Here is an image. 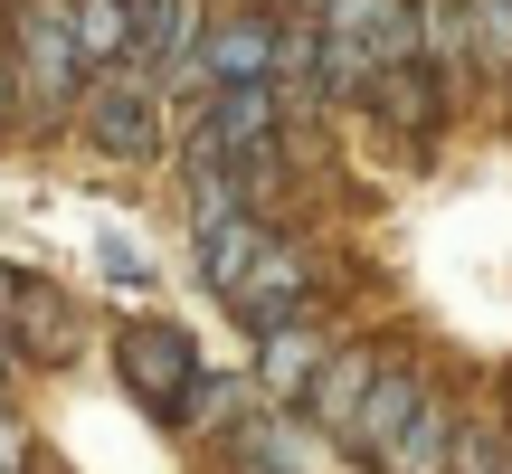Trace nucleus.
I'll return each mask as SVG.
<instances>
[{"mask_svg":"<svg viewBox=\"0 0 512 474\" xmlns=\"http://www.w3.org/2000/svg\"><path fill=\"white\" fill-rule=\"evenodd\" d=\"M323 29H332V76H342V86L399 76L408 57H418V10H408V0H332Z\"/></svg>","mask_w":512,"mask_h":474,"instance_id":"1","label":"nucleus"},{"mask_svg":"<svg viewBox=\"0 0 512 474\" xmlns=\"http://www.w3.org/2000/svg\"><path fill=\"white\" fill-rule=\"evenodd\" d=\"M266 133H275L266 86H219V105H209L200 133H190V171L219 181V171H238V162H266Z\"/></svg>","mask_w":512,"mask_h":474,"instance_id":"2","label":"nucleus"},{"mask_svg":"<svg viewBox=\"0 0 512 474\" xmlns=\"http://www.w3.org/2000/svg\"><path fill=\"white\" fill-rule=\"evenodd\" d=\"M114 361H124V389H143L152 408H171L181 389H200V351H190L181 323H124Z\"/></svg>","mask_w":512,"mask_h":474,"instance_id":"3","label":"nucleus"},{"mask_svg":"<svg viewBox=\"0 0 512 474\" xmlns=\"http://www.w3.org/2000/svg\"><path fill=\"white\" fill-rule=\"evenodd\" d=\"M228 304H238V323H256V332H285L294 313H304V256H294V247H266V256H256V275L228 294Z\"/></svg>","mask_w":512,"mask_h":474,"instance_id":"4","label":"nucleus"},{"mask_svg":"<svg viewBox=\"0 0 512 474\" xmlns=\"http://www.w3.org/2000/svg\"><path fill=\"white\" fill-rule=\"evenodd\" d=\"M370 389H380V351H332V361L313 370V418H323L332 437L351 446V427H361Z\"/></svg>","mask_w":512,"mask_h":474,"instance_id":"5","label":"nucleus"},{"mask_svg":"<svg viewBox=\"0 0 512 474\" xmlns=\"http://www.w3.org/2000/svg\"><path fill=\"white\" fill-rule=\"evenodd\" d=\"M418 418H427V389L380 370V389H370V408H361V427H351V446H361L370 465H389V456H399V437H408Z\"/></svg>","mask_w":512,"mask_h":474,"instance_id":"6","label":"nucleus"},{"mask_svg":"<svg viewBox=\"0 0 512 474\" xmlns=\"http://www.w3.org/2000/svg\"><path fill=\"white\" fill-rule=\"evenodd\" d=\"M266 57H275V29L266 19H219V29L200 38V67L219 76V86H266Z\"/></svg>","mask_w":512,"mask_h":474,"instance_id":"7","label":"nucleus"},{"mask_svg":"<svg viewBox=\"0 0 512 474\" xmlns=\"http://www.w3.org/2000/svg\"><path fill=\"white\" fill-rule=\"evenodd\" d=\"M19 38H29V76H38V95H67V86H76V57H86V48H76V19L48 0V10H19Z\"/></svg>","mask_w":512,"mask_h":474,"instance_id":"8","label":"nucleus"},{"mask_svg":"<svg viewBox=\"0 0 512 474\" xmlns=\"http://www.w3.org/2000/svg\"><path fill=\"white\" fill-rule=\"evenodd\" d=\"M275 237L256 228V219H209V247H200V266H209V285L219 294H238L247 275H256V256H266Z\"/></svg>","mask_w":512,"mask_h":474,"instance_id":"9","label":"nucleus"},{"mask_svg":"<svg viewBox=\"0 0 512 474\" xmlns=\"http://www.w3.org/2000/svg\"><path fill=\"white\" fill-rule=\"evenodd\" d=\"M95 143L152 152V86H95Z\"/></svg>","mask_w":512,"mask_h":474,"instance_id":"10","label":"nucleus"},{"mask_svg":"<svg viewBox=\"0 0 512 474\" xmlns=\"http://www.w3.org/2000/svg\"><path fill=\"white\" fill-rule=\"evenodd\" d=\"M446 456H456V418H446V408L427 399V418L399 437V456H389L380 474H446Z\"/></svg>","mask_w":512,"mask_h":474,"instance_id":"11","label":"nucleus"},{"mask_svg":"<svg viewBox=\"0 0 512 474\" xmlns=\"http://www.w3.org/2000/svg\"><path fill=\"white\" fill-rule=\"evenodd\" d=\"M124 10H133V57H143V67H162V57L171 48H181V29H190V0H124Z\"/></svg>","mask_w":512,"mask_h":474,"instance_id":"12","label":"nucleus"},{"mask_svg":"<svg viewBox=\"0 0 512 474\" xmlns=\"http://www.w3.org/2000/svg\"><path fill=\"white\" fill-rule=\"evenodd\" d=\"M124 38H133V10H124V0H76V48H86V57H114Z\"/></svg>","mask_w":512,"mask_h":474,"instance_id":"13","label":"nucleus"},{"mask_svg":"<svg viewBox=\"0 0 512 474\" xmlns=\"http://www.w3.org/2000/svg\"><path fill=\"white\" fill-rule=\"evenodd\" d=\"M304 370H323V342H313V332H275V342H266V389H294V380H304Z\"/></svg>","mask_w":512,"mask_h":474,"instance_id":"14","label":"nucleus"},{"mask_svg":"<svg viewBox=\"0 0 512 474\" xmlns=\"http://www.w3.org/2000/svg\"><path fill=\"white\" fill-rule=\"evenodd\" d=\"M484 57L512 67V0H484Z\"/></svg>","mask_w":512,"mask_h":474,"instance_id":"15","label":"nucleus"},{"mask_svg":"<svg viewBox=\"0 0 512 474\" xmlns=\"http://www.w3.org/2000/svg\"><path fill=\"white\" fill-rule=\"evenodd\" d=\"M456 465H465V474H512L503 456H456Z\"/></svg>","mask_w":512,"mask_h":474,"instance_id":"16","label":"nucleus"},{"mask_svg":"<svg viewBox=\"0 0 512 474\" xmlns=\"http://www.w3.org/2000/svg\"><path fill=\"white\" fill-rule=\"evenodd\" d=\"M10 294H19V285H10V275H0V304H10Z\"/></svg>","mask_w":512,"mask_h":474,"instance_id":"17","label":"nucleus"},{"mask_svg":"<svg viewBox=\"0 0 512 474\" xmlns=\"http://www.w3.org/2000/svg\"><path fill=\"white\" fill-rule=\"evenodd\" d=\"M29 474H57V465H29Z\"/></svg>","mask_w":512,"mask_h":474,"instance_id":"18","label":"nucleus"}]
</instances>
